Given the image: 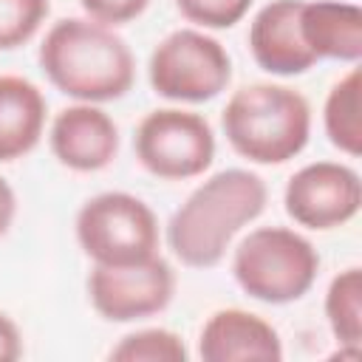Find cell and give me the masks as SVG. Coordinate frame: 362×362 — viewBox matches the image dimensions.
I'll return each instance as SVG.
<instances>
[{"label":"cell","mask_w":362,"mask_h":362,"mask_svg":"<svg viewBox=\"0 0 362 362\" xmlns=\"http://www.w3.org/2000/svg\"><path fill=\"white\" fill-rule=\"evenodd\" d=\"M266 181L243 167H229L201 181L170 215L167 246L189 269H212L223 260L232 238L266 209Z\"/></svg>","instance_id":"cell-1"},{"label":"cell","mask_w":362,"mask_h":362,"mask_svg":"<svg viewBox=\"0 0 362 362\" xmlns=\"http://www.w3.org/2000/svg\"><path fill=\"white\" fill-rule=\"evenodd\" d=\"M37 59L48 82L76 102L122 99L136 79L130 45L110 25L90 17L57 20L45 31Z\"/></svg>","instance_id":"cell-2"},{"label":"cell","mask_w":362,"mask_h":362,"mask_svg":"<svg viewBox=\"0 0 362 362\" xmlns=\"http://www.w3.org/2000/svg\"><path fill=\"white\" fill-rule=\"evenodd\" d=\"M226 141L252 164H286L300 156L311 136L308 99L277 82L238 88L221 116Z\"/></svg>","instance_id":"cell-3"},{"label":"cell","mask_w":362,"mask_h":362,"mask_svg":"<svg viewBox=\"0 0 362 362\" xmlns=\"http://www.w3.org/2000/svg\"><path fill=\"white\" fill-rule=\"evenodd\" d=\"M314 243L288 226H257L232 252L235 283L260 303L286 305L305 297L317 280Z\"/></svg>","instance_id":"cell-4"},{"label":"cell","mask_w":362,"mask_h":362,"mask_svg":"<svg viewBox=\"0 0 362 362\" xmlns=\"http://www.w3.org/2000/svg\"><path fill=\"white\" fill-rule=\"evenodd\" d=\"M74 226L79 249L96 266H130L158 255V218L133 192L110 189L88 198Z\"/></svg>","instance_id":"cell-5"},{"label":"cell","mask_w":362,"mask_h":362,"mask_svg":"<svg viewBox=\"0 0 362 362\" xmlns=\"http://www.w3.org/2000/svg\"><path fill=\"white\" fill-rule=\"evenodd\" d=\"M150 88L170 102H209L232 79V57L204 28H175L150 54Z\"/></svg>","instance_id":"cell-6"},{"label":"cell","mask_w":362,"mask_h":362,"mask_svg":"<svg viewBox=\"0 0 362 362\" xmlns=\"http://www.w3.org/2000/svg\"><path fill=\"white\" fill-rule=\"evenodd\" d=\"M133 150L150 175L184 181L209 170L215 158V133L212 124L195 110L158 107L139 122Z\"/></svg>","instance_id":"cell-7"},{"label":"cell","mask_w":362,"mask_h":362,"mask_svg":"<svg viewBox=\"0 0 362 362\" xmlns=\"http://www.w3.org/2000/svg\"><path fill=\"white\" fill-rule=\"evenodd\" d=\"M175 294V272L161 257L130 266H96L88 274V300L107 322H133L161 314Z\"/></svg>","instance_id":"cell-8"},{"label":"cell","mask_w":362,"mask_h":362,"mask_svg":"<svg viewBox=\"0 0 362 362\" xmlns=\"http://www.w3.org/2000/svg\"><path fill=\"white\" fill-rule=\"evenodd\" d=\"M283 204L297 226L317 232L337 229L354 221L362 206L359 173L339 161H311L288 178Z\"/></svg>","instance_id":"cell-9"},{"label":"cell","mask_w":362,"mask_h":362,"mask_svg":"<svg viewBox=\"0 0 362 362\" xmlns=\"http://www.w3.org/2000/svg\"><path fill=\"white\" fill-rule=\"evenodd\" d=\"M54 158L76 173L105 170L119 153V127L93 102H76L62 107L48 130Z\"/></svg>","instance_id":"cell-10"},{"label":"cell","mask_w":362,"mask_h":362,"mask_svg":"<svg viewBox=\"0 0 362 362\" xmlns=\"http://www.w3.org/2000/svg\"><path fill=\"white\" fill-rule=\"evenodd\" d=\"M303 0H272L249 23V51L272 76H297L317 65L300 31Z\"/></svg>","instance_id":"cell-11"},{"label":"cell","mask_w":362,"mask_h":362,"mask_svg":"<svg viewBox=\"0 0 362 362\" xmlns=\"http://www.w3.org/2000/svg\"><path fill=\"white\" fill-rule=\"evenodd\" d=\"M198 356L204 362H280L283 342L277 328L260 314L221 308L201 328Z\"/></svg>","instance_id":"cell-12"},{"label":"cell","mask_w":362,"mask_h":362,"mask_svg":"<svg viewBox=\"0 0 362 362\" xmlns=\"http://www.w3.org/2000/svg\"><path fill=\"white\" fill-rule=\"evenodd\" d=\"M300 31L320 59L359 62L362 57V8L345 0H303Z\"/></svg>","instance_id":"cell-13"},{"label":"cell","mask_w":362,"mask_h":362,"mask_svg":"<svg viewBox=\"0 0 362 362\" xmlns=\"http://www.w3.org/2000/svg\"><path fill=\"white\" fill-rule=\"evenodd\" d=\"M48 102L42 90L17 74H0V161L31 153L45 130Z\"/></svg>","instance_id":"cell-14"},{"label":"cell","mask_w":362,"mask_h":362,"mask_svg":"<svg viewBox=\"0 0 362 362\" xmlns=\"http://www.w3.org/2000/svg\"><path fill=\"white\" fill-rule=\"evenodd\" d=\"M322 127L328 141L356 158L362 153V74L351 68L339 82L331 85L322 105Z\"/></svg>","instance_id":"cell-15"},{"label":"cell","mask_w":362,"mask_h":362,"mask_svg":"<svg viewBox=\"0 0 362 362\" xmlns=\"http://www.w3.org/2000/svg\"><path fill=\"white\" fill-rule=\"evenodd\" d=\"M325 320L342 348H359L362 337V269L348 266L325 288Z\"/></svg>","instance_id":"cell-16"},{"label":"cell","mask_w":362,"mask_h":362,"mask_svg":"<svg viewBox=\"0 0 362 362\" xmlns=\"http://www.w3.org/2000/svg\"><path fill=\"white\" fill-rule=\"evenodd\" d=\"M116 362H184L187 345L170 328H139L124 334L116 348H110Z\"/></svg>","instance_id":"cell-17"},{"label":"cell","mask_w":362,"mask_h":362,"mask_svg":"<svg viewBox=\"0 0 362 362\" xmlns=\"http://www.w3.org/2000/svg\"><path fill=\"white\" fill-rule=\"evenodd\" d=\"M51 11L48 0H0V51L25 45Z\"/></svg>","instance_id":"cell-18"},{"label":"cell","mask_w":362,"mask_h":362,"mask_svg":"<svg viewBox=\"0 0 362 362\" xmlns=\"http://www.w3.org/2000/svg\"><path fill=\"white\" fill-rule=\"evenodd\" d=\"M178 11L184 20H189L195 28H232L235 23H240L249 8L252 0H175Z\"/></svg>","instance_id":"cell-19"},{"label":"cell","mask_w":362,"mask_h":362,"mask_svg":"<svg viewBox=\"0 0 362 362\" xmlns=\"http://www.w3.org/2000/svg\"><path fill=\"white\" fill-rule=\"evenodd\" d=\"M85 14L102 25H124L144 14L150 0H79Z\"/></svg>","instance_id":"cell-20"},{"label":"cell","mask_w":362,"mask_h":362,"mask_svg":"<svg viewBox=\"0 0 362 362\" xmlns=\"http://www.w3.org/2000/svg\"><path fill=\"white\" fill-rule=\"evenodd\" d=\"M23 354V334L17 322L0 311V362H14Z\"/></svg>","instance_id":"cell-21"},{"label":"cell","mask_w":362,"mask_h":362,"mask_svg":"<svg viewBox=\"0 0 362 362\" xmlns=\"http://www.w3.org/2000/svg\"><path fill=\"white\" fill-rule=\"evenodd\" d=\"M14 215H17V195L11 189V184L0 175V238L8 232V226L14 223Z\"/></svg>","instance_id":"cell-22"}]
</instances>
